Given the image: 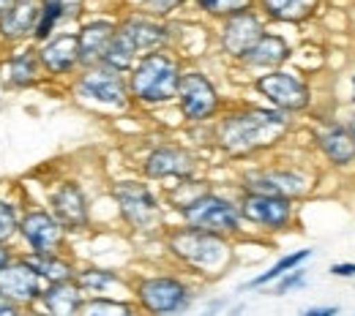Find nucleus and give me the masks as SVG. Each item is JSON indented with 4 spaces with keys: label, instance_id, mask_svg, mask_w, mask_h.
Wrapping results in <instances>:
<instances>
[{
    "label": "nucleus",
    "instance_id": "1",
    "mask_svg": "<svg viewBox=\"0 0 355 316\" xmlns=\"http://www.w3.org/2000/svg\"><path fill=\"white\" fill-rule=\"evenodd\" d=\"M298 120L257 98H232L211 126V150L230 167H243L276 156L295 134Z\"/></svg>",
    "mask_w": 355,
    "mask_h": 316
},
{
    "label": "nucleus",
    "instance_id": "2",
    "mask_svg": "<svg viewBox=\"0 0 355 316\" xmlns=\"http://www.w3.org/2000/svg\"><path fill=\"white\" fill-rule=\"evenodd\" d=\"M159 245H162V259L167 265L186 272L202 286L222 281L238 262V240L186 224H170Z\"/></svg>",
    "mask_w": 355,
    "mask_h": 316
},
{
    "label": "nucleus",
    "instance_id": "3",
    "mask_svg": "<svg viewBox=\"0 0 355 316\" xmlns=\"http://www.w3.org/2000/svg\"><path fill=\"white\" fill-rule=\"evenodd\" d=\"M322 185V167L314 158L287 156L284 150L263 161L235 167L232 188L238 194H266L290 202H309Z\"/></svg>",
    "mask_w": 355,
    "mask_h": 316
},
{
    "label": "nucleus",
    "instance_id": "4",
    "mask_svg": "<svg viewBox=\"0 0 355 316\" xmlns=\"http://www.w3.org/2000/svg\"><path fill=\"white\" fill-rule=\"evenodd\" d=\"M107 194L121 229L137 240L159 243L162 234L173 224V213L167 207L164 191L153 183L142 180L139 175L115 178L107 185Z\"/></svg>",
    "mask_w": 355,
    "mask_h": 316
},
{
    "label": "nucleus",
    "instance_id": "5",
    "mask_svg": "<svg viewBox=\"0 0 355 316\" xmlns=\"http://www.w3.org/2000/svg\"><path fill=\"white\" fill-rule=\"evenodd\" d=\"M202 295V284L173 265L132 270V303L142 316H183Z\"/></svg>",
    "mask_w": 355,
    "mask_h": 316
},
{
    "label": "nucleus",
    "instance_id": "6",
    "mask_svg": "<svg viewBox=\"0 0 355 316\" xmlns=\"http://www.w3.org/2000/svg\"><path fill=\"white\" fill-rule=\"evenodd\" d=\"M183 68H186V60L178 55L175 49H162V52L142 55L134 63L132 71L126 74L134 112L156 115V112L173 109Z\"/></svg>",
    "mask_w": 355,
    "mask_h": 316
},
{
    "label": "nucleus",
    "instance_id": "7",
    "mask_svg": "<svg viewBox=\"0 0 355 316\" xmlns=\"http://www.w3.org/2000/svg\"><path fill=\"white\" fill-rule=\"evenodd\" d=\"M134 175L164 191L175 183L202 178L205 156L197 150V145H189L175 136H159L139 147L134 158Z\"/></svg>",
    "mask_w": 355,
    "mask_h": 316
},
{
    "label": "nucleus",
    "instance_id": "8",
    "mask_svg": "<svg viewBox=\"0 0 355 316\" xmlns=\"http://www.w3.org/2000/svg\"><path fill=\"white\" fill-rule=\"evenodd\" d=\"M230 104H232V98L224 93L219 77L211 74L208 66L186 63L175 95L178 120L186 131L189 129H211Z\"/></svg>",
    "mask_w": 355,
    "mask_h": 316
},
{
    "label": "nucleus",
    "instance_id": "9",
    "mask_svg": "<svg viewBox=\"0 0 355 316\" xmlns=\"http://www.w3.org/2000/svg\"><path fill=\"white\" fill-rule=\"evenodd\" d=\"M173 224H186L202 232H214L230 240H246V226L238 207V191L232 185L208 183L194 199L173 210Z\"/></svg>",
    "mask_w": 355,
    "mask_h": 316
},
{
    "label": "nucleus",
    "instance_id": "10",
    "mask_svg": "<svg viewBox=\"0 0 355 316\" xmlns=\"http://www.w3.org/2000/svg\"><path fill=\"white\" fill-rule=\"evenodd\" d=\"M63 91L80 109L101 115V118L118 120V118H126L134 112L126 74H118V71L107 68L104 63L83 68Z\"/></svg>",
    "mask_w": 355,
    "mask_h": 316
},
{
    "label": "nucleus",
    "instance_id": "11",
    "mask_svg": "<svg viewBox=\"0 0 355 316\" xmlns=\"http://www.w3.org/2000/svg\"><path fill=\"white\" fill-rule=\"evenodd\" d=\"M249 93L257 95V101H263L268 106L301 120V118H314L317 109V93L314 82L306 71L284 66L276 71L260 74L254 80H249Z\"/></svg>",
    "mask_w": 355,
    "mask_h": 316
},
{
    "label": "nucleus",
    "instance_id": "12",
    "mask_svg": "<svg viewBox=\"0 0 355 316\" xmlns=\"http://www.w3.org/2000/svg\"><path fill=\"white\" fill-rule=\"evenodd\" d=\"M309 150L322 172H334L342 178L355 175V136L336 112L322 115L311 123Z\"/></svg>",
    "mask_w": 355,
    "mask_h": 316
},
{
    "label": "nucleus",
    "instance_id": "13",
    "mask_svg": "<svg viewBox=\"0 0 355 316\" xmlns=\"http://www.w3.org/2000/svg\"><path fill=\"white\" fill-rule=\"evenodd\" d=\"M44 205L71 237H85L96 226V205H93L88 185L80 178L66 175V178L49 183Z\"/></svg>",
    "mask_w": 355,
    "mask_h": 316
},
{
    "label": "nucleus",
    "instance_id": "14",
    "mask_svg": "<svg viewBox=\"0 0 355 316\" xmlns=\"http://www.w3.org/2000/svg\"><path fill=\"white\" fill-rule=\"evenodd\" d=\"M238 207L249 237H279L295 232L301 221V205L282 196L238 194Z\"/></svg>",
    "mask_w": 355,
    "mask_h": 316
},
{
    "label": "nucleus",
    "instance_id": "15",
    "mask_svg": "<svg viewBox=\"0 0 355 316\" xmlns=\"http://www.w3.org/2000/svg\"><path fill=\"white\" fill-rule=\"evenodd\" d=\"M17 251L28 257L74 251V237L49 213L44 202H28L17 232Z\"/></svg>",
    "mask_w": 355,
    "mask_h": 316
},
{
    "label": "nucleus",
    "instance_id": "16",
    "mask_svg": "<svg viewBox=\"0 0 355 316\" xmlns=\"http://www.w3.org/2000/svg\"><path fill=\"white\" fill-rule=\"evenodd\" d=\"M270 28L266 17L252 8V11H241L235 17H227L222 22L211 25V36H214V55L222 60L227 68L238 66L241 57L257 44L266 30Z\"/></svg>",
    "mask_w": 355,
    "mask_h": 316
},
{
    "label": "nucleus",
    "instance_id": "17",
    "mask_svg": "<svg viewBox=\"0 0 355 316\" xmlns=\"http://www.w3.org/2000/svg\"><path fill=\"white\" fill-rule=\"evenodd\" d=\"M118 36L139 57L162 49H175V19H159L137 6H126L118 14Z\"/></svg>",
    "mask_w": 355,
    "mask_h": 316
},
{
    "label": "nucleus",
    "instance_id": "18",
    "mask_svg": "<svg viewBox=\"0 0 355 316\" xmlns=\"http://www.w3.org/2000/svg\"><path fill=\"white\" fill-rule=\"evenodd\" d=\"M36 52H39V63H42L46 85H52V88H66L83 71L74 28L55 33L49 41L36 46Z\"/></svg>",
    "mask_w": 355,
    "mask_h": 316
},
{
    "label": "nucleus",
    "instance_id": "19",
    "mask_svg": "<svg viewBox=\"0 0 355 316\" xmlns=\"http://www.w3.org/2000/svg\"><path fill=\"white\" fill-rule=\"evenodd\" d=\"M44 289L46 284L25 254H17L0 272V300L17 306L22 311L36 308Z\"/></svg>",
    "mask_w": 355,
    "mask_h": 316
},
{
    "label": "nucleus",
    "instance_id": "20",
    "mask_svg": "<svg viewBox=\"0 0 355 316\" xmlns=\"http://www.w3.org/2000/svg\"><path fill=\"white\" fill-rule=\"evenodd\" d=\"M293 57H295V46H293V41H290L282 30L268 28L266 36L252 46V49L241 57V63L232 66L230 71H238V74L254 80V77H260V74H268V71H276V68L290 66Z\"/></svg>",
    "mask_w": 355,
    "mask_h": 316
},
{
    "label": "nucleus",
    "instance_id": "21",
    "mask_svg": "<svg viewBox=\"0 0 355 316\" xmlns=\"http://www.w3.org/2000/svg\"><path fill=\"white\" fill-rule=\"evenodd\" d=\"M74 33H77V46H80L83 68L98 66V63L104 60L110 44L115 41V33H118V14H112V11H88V14L74 25Z\"/></svg>",
    "mask_w": 355,
    "mask_h": 316
},
{
    "label": "nucleus",
    "instance_id": "22",
    "mask_svg": "<svg viewBox=\"0 0 355 316\" xmlns=\"http://www.w3.org/2000/svg\"><path fill=\"white\" fill-rule=\"evenodd\" d=\"M0 85L8 93H31L44 88L46 80L44 71H42V63H39L36 44L8 49L0 57Z\"/></svg>",
    "mask_w": 355,
    "mask_h": 316
},
{
    "label": "nucleus",
    "instance_id": "23",
    "mask_svg": "<svg viewBox=\"0 0 355 316\" xmlns=\"http://www.w3.org/2000/svg\"><path fill=\"white\" fill-rule=\"evenodd\" d=\"M74 284L85 297H132V270H121L101 262H80Z\"/></svg>",
    "mask_w": 355,
    "mask_h": 316
},
{
    "label": "nucleus",
    "instance_id": "24",
    "mask_svg": "<svg viewBox=\"0 0 355 316\" xmlns=\"http://www.w3.org/2000/svg\"><path fill=\"white\" fill-rule=\"evenodd\" d=\"M39 11H42V0H14V6L0 17V57L8 49L33 44Z\"/></svg>",
    "mask_w": 355,
    "mask_h": 316
},
{
    "label": "nucleus",
    "instance_id": "25",
    "mask_svg": "<svg viewBox=\"0 0 355 316\" xmlns=\"http://www.w3.org/2000/svg\"><path fill=\"white\" fill-rule=\"evenodd\" d=\"M257 11L270 28H301L320 17L322 0H257Z\"/></svg>",
    "mask_w": 355,
    "mask_h": 316
},
{
    "label": "nucleus",
    "instance_id": "26",
    "mask_svg": "<svg viewBox=\"0 0 355 316\" xmlns=\"http://www.w3.org/2000/svg\"><path fill=\"white\" fill-rule=\"evenodd\" d=\"M85 295L74 281H63V284H46L44 295L39 300L36 308H42L46 316H80L85 306Z\"/></svg>",
    "mask_w": 355,
    "mask_h": 316
},
{
    "label": "nucleus",
    "instance_id": "27",
    "mask_svg": "<svg viewBox=\"0 0 355 316\" xmlns=\"http://www.w3.org/2000/svg\"><path fill=\"white\" fill-rule=\"evenodd\" d=\"M28 257V254H25ZM36 272L42 275L44 284H63V281H74V275L80 270V259L74 251H60V254H44V257H28Z\"/></svg>",
    "mask_w": 355,
    "mask_h": 316
},
{
    "label": "nucleus",
    "instance_id": "28",
    "mask_svg": "<svg viewBox=\"0 0 355 316\" xmlns=\"http://www.w3.org/2000/svg\"><path fill=\"white\" fill-rule=\"evenodd\" d=\"M311 248H298V251H290V254H282L270 268H266L263 272H257V275H252L241 289L246 292V289H268L270 284H276L284 272L295 270V268H304L306 262L311 259Z\"/></svg>",
    "mask_w": 355,
    "mask_h": 316
},
{
    "label": "nucleus",
    "instance_id": "29",
    "mask_svg": "<svg viewBox=\"0 0 355 316\" xmlns=\"http://www.w3.org/2000/svg\"><path fill=\"white\" fill-rule=\"evenodd\" d=\"M28 202L31 199H25L19 191H0V245L17 248V232Z\"/></svg>",
    "mask_w": 355,
    "mask_h": 316
},
{
    "label": "nucleus",
    "instance_id": "30",
    "mask_svg": "<svg viewBox=\"0 0 355 316\" xmlns=\"http://www.w3.org/2000/svg\"><path fill=\"white\" fill-rule=\"evenodd\" d=\"M252 8H257V0H191V17L205 25H216L227 17Z\"/></svg>",
    "mask_w": 355,
    "mask_h": 316
},
{
    "label": "nucleus",
    "instance_id": "31",
    "mask_svg": "<svg viewBox=\"0 0 355 316\" xmlns=\"http://www.w3.org/2000/svg\"><path fill=\"white\" fill-rule=\"evenodd\" d=\"M80 316H142L132 297H90Z\"/></svg>",
    "mask_w": 355,
    "mask_h": 316
},
{
    "label": "nucleus",
    "instance_id": "32",
    "mask_svg": "<svg viewBox=\"0 0 355 316\" xmlns=\"http://www.w3.org/2000/svg\"><path fill=\"white\" fill-rule=\"evenodd\" d=\"M137 60H139V55H137L132 46L126 44V41L115 33V41L110 44V49H107V55H104V60H101V63H104L107 68L118 71V74H129Z\"/></svg>",
    "mask_w": 355,
    "mask_h": 316
},
{
    "label": "nucleus",
    "instance_id": "33",
    "mask_svg": "<svg viewBox=\"0 0 355 316\" xmlns=\"http://www.w3.org/2000/svg\"><path fill=\"white\" fill-rule=\"evenodd\" d=\"M129 6H137L159 19H180V14L191 8V0H134Z\"/></svg>",
    "mask_w": 355,
    "mask_h": 316
},
{
    "label": "nucleus",
    "instance_id": "34",
    "mask_svg": "<svg viewBox=\"0 0 355 316\" xmlns=\"http://www.w3.org/2000/svg\"><path fill=\"white\" fill-rule=\"evenodd\" d=\"M306 281H309V270L306 268H295V270L284 272L276 284H270L268 289H270V295L273 297H287V295H293V292H298V289H304L306 286Z\"/></svg>",
    "mask_w": 355,
    "mask_h": 316
},
{
    "label": "nucleus",
    "instance_id": "35",
    "mask_svg": "<svg viewBox=\"0 0 355 316\" xmlns=\"http://www.w3.org/2000/svg\"><path fill=\"white\" fill-rule=\"evenodd\" d=\"M42 3H55V6H60L63 14H66V25H69V28H74V25L88 14V0H42Z\"/></svg>",
    "mask_w": 355,
    "mask_h": 316
},
{
    "label": "nucleus",
    "instance_id": "36",
    "mask_svg": "<svg viewBox=\"0 0 355 316\" xmlns=\"http://www.w3.org/2000/svg\"><path fill=\"white\" fill-rule=\"evenodd\" d=\"M129 6V0H88V11H112L121 14Z\"/></svg>",
    "mask_w": 355,
    "mask_h": 316
},
{
    "label": "nucleus",
    "instance_id": "37",
    "mask_svg": "<svg viewBox=\"0 0 355 316\" xmlns=\"http://www.w3.org/2000/svg\"><path fill=\"white\" fill-rule=\"evenodd\" d=\"M328 272L334 278H342V281H355V262H334Z\"/></svg>",
    "mask_w": 355,
    "mask_h": 316
},
{
    "label": "nucleus",
    "instance_id": "38",
    "mask_svg": "<svg viewBox=\"0 0 355 316\" xmlns=\"http://www.w3.org/2000/svg\"><path fill=\"white\" fill-rule=\"evenodd\" d=\"M345 106L347 109H355V68L345 74V95H342Z\"/></svg>",
    "mask_w": 355,
    "mask_h": 316
},
{
    "label": "nucleus",
    "instance_id": "39",
    "mask_svg": "<svg viewBox=\"0 0 355 316\" xmlns=\"http://www.w3.org/2000/svg\"><path fill=\"white\" fill-rule=\"evenodd\" d=\"M301 316H339L336 306H311L306 311H301Z\"/></svg>",
    "mask_w": 355,
    "mask_h": 316
},
{
    "label": "nucleus",
    "instance_id": "40",
    "mask_svg": "<svg viewBox=\"0 0 355 316\" xmlns=\"http://www.w3.org/2000/svg\"><path fill=\"white\" fill-rule=\"evenodd\" d=\"M336 115L342 118V123H345V126L350 129V134L355 136V109H347V106H339V109H336Z\"/></svg>",
    "mask_w": 355,
    "mask_h": 316
},
{
    "label": "nucleus",
    "instance_id": "41",
    "mask_svg": "<svg viewBox=\"0 0 355 316\" xmlns=\"http://www.w3.org/2000/svg\"><path fill=\"white\" fill-rule=\"evenodd\" d=\"M17 254H19V251H17L14 245H0V272H3V268H6Z\"/></svg>",
    "mask_w": 355,
    "mask_h": 316
},
{
    "label": "nucleus",
    "instance_id": "42",
    "mask_svg": "<svg viewBox=\"0 0 355 316\" xmlns=\"http://www.w3.org/2000/svg\"><path fill=\"white\" fill-rule=\"evenodd\" d=\"M0 316H22V308H17V306L0 300Z\"/></svg>",
    "mask_w": 355,
    "mask_h": 316
},
{
    "label": "nucleus",
    "instance_id": "43",
    "mask_svg": "<svg viewBox=\"0 0 355 316\" xmlns=\"http://www.w3.org/2000/svg\"><path fill=\"white\" fill-rule=\"evenodd\" d=\"M11 6H14V0H0V17H3V14H6Z\"/></svg>",
    "mask_w": 355,
    "mask_h": 316
},
{
    "label": "nucleus",
    "instance_id": "44",
    "mask_svg": "<svg viewBox=\"0 0 355 316\" xmlns=\"http://www.w3.org/2000/svg\"><path fill=\"white\" fill-rule=\"evenodd\" d=\"M22 316H46L42 308H28V311H22Z\"/></svg>",
    "mask_w": 355,
    "mask_h": 316
},
{
    "label": "nucleus",
    "instance_id": "45",
    "mask_svg": "<svg viewBox=\"0 0 355 316\" xmlns=\"http://www.w3.org/2000/svg\"><path fill=\"white\" fill-rule=\"evenodd\" d=\"M241 314H243V306H235V308L230 311V316H241Z\"/></svg>",
    "mask_w": 355,
    "mask_h": 316
},
{
    "label": "nucleus",
    "instance_id": "46",
    "mask_svg": "<svg viewBox=\"0 0 355 316\" xmlns=\"http://www.w3.org/2000/svg\"><path fill=\"white\" fill-rule=\"evenodd\" d=\"M200 316H216V311H211V308H208V311H202Z\"/></svg>",
    "mask_w": 355,
    "mask_h": 316
}]
</instances>
